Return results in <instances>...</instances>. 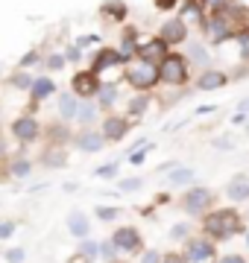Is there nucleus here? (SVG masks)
Returning a JSON list of instances; mask_svg holds the SVG:
<instances>
[{
  "label": "nucleus",
  "mask_w": 249,
  "mask_h": 263,
  "mask_svg": "<svg viewBox=\"0 0 249 263\" xmlns=\"http://www.w3.org/2000/svg\"><path fill=\"white\" fill-rule=\"evenodd\" d=\"M205 231H208L211 237H217V240L232 237L235 231H240V216L235 214V211H217L214 216L205 219Z\"/></svg>",
  "instance_id": "f257e3e1"
},
{
  "label": "nucleus",
  "mask_w": 249,
  "mask_h": 263,
  "mask_svg": "<svg viewBox=\"0 0 249 263\" xmlns=\"http://www.w3.org/2000/svg\"><path fill=\"white\" fill-rule=\"evenodd\" d=\"M126 79L132 82V88H153L155 82H158V67L153 65V62H135V65H129V70H126Z\"/></svg>",
  "instance_id": "f03ea898"
},
{
  "label": "nucleus",
  "mask_w": 249,
  "mask_h": 263,
  "mask_svg": "<svg viewBox=\"0 0 249 263\" xmlns=\"http://www.w3.org/2000/svg\"><path fill=\"white\" fill-rule=\"evenodd\" d=\"M185 76H188V67H185L182 56H164L162 70H158V79H164V82H170V85H182Z\"/></svg>",
  "instance_id": "7ed1b4c3"
},
{
  "label": "nucleus",
  "mask_w": 249,
  "mask_h": 263,
  "mask_svg": "<svg viewBox=\"0 0 249 263\" xmlns=\"http://www.w3.org/2000/svg\"><path fill=\"white\" fill-rule=\"evenodd\" d=\"M185 35H188V27L182 18H170L162 27V41H167V44H182Z\"/></svg>",
  "instance_id": "20e7f679"
},
{
  "label": "nucleus",
  "mask_w": 249,
  "mask_h": 263,
  "mask_svg": "<svg viewBox=\"0 0 249 263\" xmlns=\"http://www.w3.org/2000/svg\"><path fill=\"white\" fill-rule=\"evenodd\" d=\"M138 56L144 59V62H164V56H167V41H162V38H155V41H147V44H141L138 47Z\"/></svg>",
  "instance_id": "39448f33"
},
{
  "label": "nucleus",
  "mask_w": 249,
  "mask_h": 263,
  "mask_svg": "<svg viewBox=\"0 0 249 263\" xmlns=\"http://www.w3.org/2000/svg\"><path fill=\"white\" fill-rule=\"evenodd\" d=\"M211 190H205V187H197V190H191L188 196H185V208L191 211V214H197V211H205V208L211 205Z\"/></svg>",
  "instance_id": "423d86ee"
},
{
  "label": "nucleus",
  "mask_w": 249,
  "mask_h": 263,
  "mask_svg": "<svg viewBox=\"0 0 249 263\" xmlns=\"http://www.w3.org/2000/svg\"><path fill=\"white\" fill-rule=\"evenodd\" d=\"M211 257V246L205 240H191L188 243V254H185V263H202Z\"/></svg>",
  "instance_id": "0eeeda50"
},
{
  "label": "nucleus",
  "mask_w": 249,
  "mask_h": 263,
  "mask_svg": "<svg viewBox=\"0 0 249 263\" xmlns=\"http://www.w3.org/2000/svg\"><path fill=\"white\" fill-rule=\"evenodd\" d=\"M97 73H77L74 76V91L77 94H82V97H91V94H97Z\"/></svg>",
  "instance_id": "6e6552de"
},
{
  "label": "nucleus",
  "mask_w": 249,
  "mask_h": 263,
  "mask_svg": "<svg viewBox=\"0 0 249 263\" xmlns=\"http://www.w3.org/2000/svg\"><path fill=\"white\" fill-rule=\"evenodd\" d=\"M123 59H120V53L117 50H100L94 56V73H103V70H109V67L120 65Z\"/></svg>",
  "instance_id": "1a4fd4ad"
},
{
  "label": "nucleus",
  "mask_w": 249,
  "mask_h": 263,
  "mask_svg": "<svg viewBox=\"0 0 249 263\" xmlns=\"http://www.w3.org/2000/svg\"><path fill=\"white\" fill-rule=\"evenodd\" d=\"M115 246H120V249H126V252H135L138 246H141V240H138V234H135L132 228H120L115 234Z\"/></svg>",
  "instance_id": "9d476101"
},
{
  "label": "nucleus",
  "mask_w": 249,
  "mask_h": 263,
  "mask_svg": "<svg viewBox=\"0 0 249 263\" xmlns=\"http://www.w3.org/2000/svg\"><path fill=\"white\" fill-rule=\"evenodd\" d=\"M77 146L85 149V152H100L103 149V138H100L97 132H82V135L77 138Z\"/></svg>",
  "instance_id": "9b49d317"
},
{
  "label": "nucleus",
  "mask_w": 249,
  "mask_h": 263,
  "mask_svg": "<svg viewBox=\"0 0 249 263\" xmlns=\"http://www.w3.org/2000/svg\"><path fill=\"white\" fill-rule=\"evenodd\" d=\"M15 135H18L21 141H32L35 135H39V126H35V120H29V117H24V120L15 123Z\"/></svg>",
  "instance_id": "f8f14e48"
},
{
  "label": "nucleus",
  "mask_w": 249,
  "mask_h": 263,
  "mask_svg": "<svg viewBox=\"0 0 249 263\" xmlns=\"http://www.w3.org/2000/svg\"><path fill=\"white\" fill-rule=\"evenodd\" d=\"M67 228H70V234L85 237V234H88V219H85V214H79V211H74V214L67 216Z\"/></svg>",
  "instance_id": "ddd939ff"
},
{
  "label": "nucleus",
  "mask_w": 249,
  "mask_h": 263,
  "mask_svg": "<svg viewBox=\"0 0 249 263\" xmlns=\"http://www.w3.org/2000/svg\"><path fill=\"white\" fill-rule=\"evenodd\" d=\"M77 97L74 94H62L59 97V111H62V117H65V120H70V117H77Z\"/></svg>",
  "instance_id": "4468645a"
},
{
  "label": "nucleus",
  "mask_w": 249,
  "mask_h": 263,
  "mask_svg": "<svg viewBox=\"0 0 249 263\" xmlns=\"http://www.w3.org/2000/svg\"><path fill=\"white\" fill-rule=\"evenodd\" d=\"M103 132H105V138L120 141V138H123V132H126V123L117 120V117H109V120H105V126H103Z\"/></svg>",
  "instance_id": "2eb2a0df"
},
{
  "label": "nucleus",
  "mask_w": 249,
  "mask_h": 263,
  "mask_svg": "<svg viewBox=\"0 0 249 263\" xmlns=\"http://www.w3.org/2000/svg\"><path fill=\"white\" fill-rule=\"evenodd\" d=\"M226 82V76L217 73V70H208V73L200 79V91H214V88H220V85Z\"/></svg>",
  "instance_id": "dca6fc26"
},
{
  "label": "nucleus",
  "mask_w": 249,
  "mask_h": 263,
  "mask_svg": "<svg viewBox=\"0 0 249 263\" xmlns=\"http://www.w3.org/2000/svg\"><path fill=\"white\" fill-rule=\"evenodd\" d=\"M208 32H211L214 41H223V38L229 35V24H226V18H214L208 24Z\"/></svg>",
  "instance_id": "f3484780"
},
{
  "label": "nucleus",
  "mask_w": 249,
  "mask_h": 263,
  "mask_svg": "<svg viewBox=\"0 0 249 263\" xmlns=\"http://www.w3.org/2000/svg\"><path fill=\"white\" fill-rule=\"evenodd\" d=\"M53 88H56V85L50 82V79H39V82L32 85V97H35V100H44V97L53 94Z\"/></svg>",
  "instance_id": "a211bd4d"
},
{
  "label": "nucleus",
  "mask_w": 249,
  "mask_h": 263,
  "mask_svg": "<svg viewBox=\"0 0 249 263\" xmlns=\"http://www.w3.org/2000/svg\"><path fill=\"white\" fill-rule=\"evenodd\" d=\"M229 196H232V199H246V196H249V184H246L243 179H235V181L229 184Z\"/></svg>",
  "instance_id": "6ab92c4d"
},
{
  "label": "nucleus",
  "mask_w": 249,
  "mask_h": 263,
  "mask_svg": "<svg viewBox=\"0 0 249 263\" xmlns=\"http://www.w3.org/2000/svg\"><path fill=\"white\" fill-rule=\"evenodd\" d=\"M103 15H115V18H123L126 15V6L120 0H105L103 3Z\"/></svg>",
  "instance_id": "aec40b11"
},
{
  "label": "nucleus",
  "mask_w": 249,
  "mask_h": 263,
  "mask_svg": "<svg viewBox=\"0 0 249 263\" xmlns=\"http://www.w3.org/2000/svg\"><path fill=\"white\" fill-rule=\"evenodd\" d=\"M188 59H191V62H197V65H208V53H205L200 44H191V50H188Z\"/></svg>",
  "instance_id": "412c9836"
},
{
  "label": "nucleus",
  "mask_w": 249,
  "mask_h": 263,
  "mask_svg": "<svg viewBox=\"0 0 249 263\" xmlns=\"http://www.w3.org/2000/svg\"><path fill=\"white\" fill-rule=\"evenodd\" d=\"M191 179H193V173H191V170H173V173H170V179H167V181H170V184H188Z\"/></svg>",
  "instance_id": "4be33fe9"
},
{
  "label": "nucleus",
  "mask_w": 249,
  "mask_h": 263,
  "mask_svg": "<svg viewBox=\"0 0 249 263\" xmlns=\"http://www.w3.org/2000/svg\"><path fill=\"white\" fill-rule=\"evenodd\" d=\"M77 117L82 123H91L94 120V105H82V108H77Z\"/></svg>",
  "instance_id": "5701e85b"
},
{
  "label": "nucleus",
  "mask_w": 249,
  "mask_h": 263,
  "mask_svg": "<svg viewBox=\"0 0 249 263\" xmlns=\"http://www.w3.org/2000/svg\"><path fill=\"white\" fill-rule=\"evenodd\" d=\"M115 97H117V91H115V88H112V85H105L103 91H100V100H103V103H112Z\"/></svg>",
  "instance_id": "b1692460"
},
{
  "label": "nucleus",
  "mask_w": 249,
  "mask_h": 263,
  "mask_svg": "<svg viewBox=\"0 0 249 263\" xmlns=\"http://www.w3.org/2000/svg\"><path fill=\"white\" fill-rule=\"evenodd\" d=\"M144 97H135V100H132V105H129V111H132V114H141V111H144Z\"/></svg>",
  "instance_id": "393cba45"
},
{
  "label": "nucleus",
  "mask_w": 249,
  "mask_h": 263,
  "mask_svg": "<svg viewBox=\"0 0 249 263\" xmlns=\"http://www.w3.org/2000/svg\"><path fill=\"white\" fill-rule=\"evenodd\" d=\"M97 216H100V219H115L117 208H100V211H97Z\"/></svg>",
  "instance_id": "a878e982"
},
{
  "label": "nucleus",
  "mask_w": 249,
  "mask_h": 263,
  "mask_svg": "<svg viewBox=\"0 0 249 263\" xmlns=\"http://www.w3.org/2000/svg\"><path fill=\"white\" fill-rule=\"evenodd\" d=\"M141 187V181L138 179H126V181H120V190H138Z\"/></svg>",
  "instance_id": "bb28decb"
},
{
  "label": "nucleus",
  "mask_w": 249,
  "mask_h": 263,
  "mask_svg": "<svg viewBox=\"0 0 249 263\" xmlns=\"http://www.w3.org/2000/svg\"><path fill=\"white\" fill-rule=\"evenodd\" d=\"M238 44H240V53H243V56L249 59V35H246V32H243V35L238 38Z\"/></svg>",
  "instance_id": "cd10ccee"
},
{
  "label": "nucleus",
  "mask_w": 249,
  "mask_h": 263,
  "mask_svg": "<svg viewBox=\"0 0 249 263\" xmlns=\"http://www.w3.org/2000/svg\"><path fill=\"white\" fill-rule=\"evenodd\" d=\"M47 67L59 70V67H65V59H62V56H50V59H47Z\"/></svg>",
  "instance_id": "c85d7f7f"
},
{
  "label": "nucleus",
  "mask_w": 249,
  "mask_h": 263,
  "mask_svg": "<svg viewBox=\"0 0 249 263\" xmlns=\"http://www.w3.org/2000/svg\"><path fill=\"white\" fill-rule=\"evenodd\" d=\"M97 254V243H82V257H94Z\"/></svg>",
  "instance_id": "c756f323"
},
{
  "label": "nucleus",
  "mask_w": 249,
  "mask_h": 263,
  "mask_svg": "<svg viewBox=\"0 0 249 263\" xmlns=\"http://www.w3.org/2000/svg\"><path fill=\"white\" fill-rule=\"evenodd\" d=\"M97 41H100L97 35H85V38H79L77 41V47H91V44H97Z\"/></svg>",
  "instance_id": "7c9ffc66"
},
{
  "label": "nucleus",
  "mask_w": 249,
  "mask_h": 263,
  "mask_svg": "<svg viewBox=\"0 0 249 263\" xmlns=\"http://www.w3.org/2000/svg\"><path fill=\"white\" fill-rule=\"evenodd\" d=\"M6 257H9V263H21V260H24V252H21V249H12Z\"/></svg>",
  "instance_id": "2f4dec72"
},
{
  "label": "nucleus",
  "mask_w": 249,
  "mask_h": 263,
  "mask_svg": "<svg viewBox=\"0 0 249 263\" xmlns=\"http://www.w3.org/2000/svg\"><path fill=\"white\" fill-rule=\"evenodd\" d=\"M176 3H179V0H155V6H158V9H173Z\"/></svg>",
  "instance_id": "473e14b6"
},
{
  "label": "nucleus",
  "mask_w": 249,
  "mask_h": 263,
  "mask_svg": "<svg viewBox=\"0 0 249 263\" xmlns=\"http://www.w3.org/2000/svg\"><path fill=\"white\" fill-rule=\"evenodd\" d=\"M144 155H147V146H144V149H138V152H132V158H129V161H132V164H141Z\"/></svg>",
  "instance_id": "72a5a7b5"
},
{
  "label": "nucleus",
  "mask_w": 249,
  "mask_h": 263,
  "mask_svg": "<svg viewBox=\"0 0 249 263\" xmlns=\"http://www.w3.org/2000/svg\"><path fill=\"white\" fill-rule=\"evenodd\" d=\"M15 173H18V176H27V173H29V164H24V161H21V164H15Z\"/></svg>",
  "instance_id": "f704fd0d"
},
{
  "label": "nucleus",
  "mask_w": 249,
  "mask_h": 263,
  "mask_svg": "<svg viewBox=\"0 0 249 263\" xmlns=\"http://www.w3.org/2000/svg\"><path fill=\"white\" fill-rule=\"evenodd\" d=\"M12 234V222H3V226H0V237H9Z\"/></svg>",
  "instance_id": "c9c22d12"
},
{
  "label": "nucleus",
  "mask_w": 249,
  "mask_h": 263,
  "mask_svg": "<svg viewBox=\"0 0 249 263\" xmlns=\"http://www.w3.org/2000/svg\"><path fill=\"white\" fill-rule=\"evenodd\" d=\"M188 234V226H176L173 228V237H185Z\"/></svg>",
  "instance_id": "e433bc0d"
},
{
  "label": "nucleus",
  "mask_w": 249,
  "mask_h": 263,
  "mask_svg": "<svg viewBox=\"0 0 249 263\" xmlns=\"http://www.w3.org/2000/svg\"><path fill=\"white\" fill-rule=\"evenodd\" d=\"M67 59H74V62H77V59H79V47H67Z\"/></svg>",
  "instance_id": "4c0bfd02"
},
{
  "label": "nucleus",
  "mask_w": 249,
  "mask_h": 263,
  "mask_svg": "<svg viewBox=\"0 0 249 263\" xmlns=\"http://www.w3.org/2000/svg\"><path fill=\"white\" fill-rule=\"evenodd\" d=\"M103 254H105V257H112V254H115V246L105 243V246H103Z\"/></svg>",
  "instance_id": "58836bf2"
},
{
  "label": "nucleus",
  "mask_w": 249,
  "mask_h": 263,
  "mask_svg": "<svg viewBox=\"0 0 249 263\" xmlns=\"http://www.w3.org/2000/svg\"><path fill=\"white\" fill-rule=\"evenodd\" d=\"M205 3H208L211 9H220V6H223V3H226V0H205Z\"/></svg>",
  "instance_id": "ea45409f"
},
{
  "label": "nucleus",
  "mask_w": 249,
  "mask_h": 263,
  "mask_svg": "<svg viewBox=\"0 0 249 263\" xmlns=\"http://www.w3.org/2000/svg\"><path fill=\"white\" fill-rule=\"evenodd\" d=\"M238 111H249V97H246V100H240V103H238Z\"/></svg>",
  "instance_id": "a19ab883"
},
{
  "label": "nucleus",
  "mask_w": 249,
  "mask_h": 263,
  "mask_svg": "<svg viewBox=\"0 0 249 263\" xmlns=\"http://www.w3.org/2000/svg\"><path fill=\"white\" fill-rule=\"evenodd\" d=\"M144 263H158V254H155V252H150V254L144 257Z\"/></svg>",
  "instance_id": "79ce46f5"
},
{
  "label": "nucleus",
  "mask_w": 249,
  "mask_h": 263,
  "mask_svg": "<svg viewBox=\"0 0 249 263\" xmlns=\"http://www.w3.org/2000/svg\"><path fill=\"white\" fill-rule=\"evenodd\" d=\"M220 263H243V257H238V254H232V257H226V260H220Z\"/></svg>",
  "instance_id": "37998d69"
},
{
  "label": "nucleus",
  "mask_w": 249,
  "mask_h": 263,
  "mask_svg": "<svg viewBox=\"0 0 249 263\" xmlns=\"http://www.w3.org/2000/svg\"><path fill=\"white\" fill-rule=\"evenodd\" d=\"M32 62H35V53H29V56H24V62H21V65L27 67V65H32Z\"/></svg>",
  "instance_id": "c03bdc74"
},
{
  "label": "nucleus",
  "mask_w": 249,
  "mask_h": 263,
  "mask_svg": "<svg viewBox=\"0 0 249 263\" xmlns=\"http://www.w3.org/2000/svg\"><path fill=\"white\" fill-rule=\"evenodd\" d=\"M15 85H29V76H15Z\"/></svg>",
  "instance_id": "a18cd8bd"
},
{
  "label": "nucleus",
  "mask_w": 249,
  "mask_h": 263,
  "mask_svg": "<svg viewBox=\"0 0 249 263\" xmlns=\"http://www.w3.org/2000/svg\"><path fill=\"white\" fill-rule=\"evenodd\" d=\"M164 263H182V260H179V257H173V254H170V257H167Z\"/></svg>",
  "instance_id": "49530a36"
},
{
  "label": "nucleus",
  "mask_w": 249,
  "mask_h": 263,
  "mask_svg": "<svg viewBox=\"0 0 249 263\" xmlns=\"http://www.w3.org/2000/svg\"><path fill=\"white\" fill-rule=\"evenodd\" d=\"M246 243H249V237H246Z\"/></svg>",
  "instance_id": "de8ad7c7"
}]
</instances>
